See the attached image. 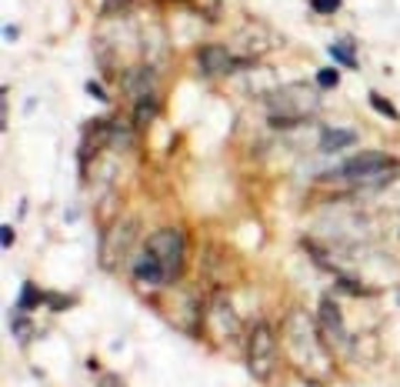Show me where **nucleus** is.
Listing matches in <instances>:
<instances>
[{
	"mask_svg": "<svg viewBox=\"0 0 400 387\" xmlns=\"http://www.w3.org/2000/svg\"><path fill=\"white\" fill-rule=\"evenodd\" d=\"M157 111H161V104H157V97H153V94L137 97V107H134V127H147V124L157 117Z\"/></svg>",
	"mask_w": 400,
	"mask_h": 387,
	"instance_id": "obj_11",
	"label": "nucleus"
},
{
	"mask_svg": "<svg viewBox=\"0 0 400 387\" xmlns=\"http://www.w3.org/2000/svg\"><path fill=\"white\" fill-rule=\"evenodd\" d=\"M197 64H200V70H204L207 77H227L230 70L237 67V60L230 57L227 47L220 44H207L197 50Z\"/></svg>",
	"mask_w": 400,
	"mask_h": 387,
	"instance_id": "obj_5",
	"label": "nucleus"
},
{
	"mask_svg": "<svg viewBox=\"0 0 400 387\" xmlns=\"http://www.w3.org/2000/svg\"><path fill=\"white\" fill-rule=\"evenodd\" d=\"M357 144V131H344V127H327L320 133V154H337L344 147Z\"/></svg>",
	"mask_w": 400,
	"mask_h": 387,
	"instance_id": "obj_9",
	"label": "nucleus"
},
{
	"mask_svg": "<svg viewBox=\"0 0 400 387\" xmlns=\"http://www.w3.org/2000/svg\"><path fill=\"white\" fill-rule=\"evenodd\" d=\"M130 271H134V277H137L141 284H147V288H167V284H163L161 261H157V257H153V251H147V247H141V254L134 257Z\"/></svg>",
	"mask_w": 400,
	"mask_h": 387,
	"instance_id": "obj_7",
	"label": "nucleus"
},
{
	"mask_svg": "<svg viewBox=\"0 0 400 387\" xmlns=\"http://www.w3.org/2000/svg\"><path fill=\"white\" fill-rule=\"evenodd\" d=\"M144 247L153 251V257L161 261L163 284H173L177 277L184 274V267H187V237H184V231H177V227H163V231L151 234Z\"/></svg>",
	"mask_w": 400,
	"mask_h": 387,
	"instance_id": "obj_3",
	"label": "nucleus"
},
{
	"mask_svg": "<svg viewBox=\"0 0 400 387\" xmlns=\"http://www.w3.org/2000/svg\"><path fill=\"white\" fill-rule=\"evenodd\" d=\"M367 100H370V107H374V111H377V114H384L387 121H400L397 107H394V104H390V100L384 97V94H377V90H370V94H367Z\"/></svg>",
	"mask_w": 400,
	"mask_h": 387,
	"instance_id": "obj_14",
	"label": "nucleus"
},
{
	"mask_svg": "<svg viewBox=\"0 0 400 387\" xmlns=\"http://www.w3.org/2000/svg\"><path fill=\"white\" fill-rule=\"evenodd\" d=\"M277 334L271 324H254V331L247 334V371L254 381H271L274 367H277Z\"/></svg>",
	"mask_w": 400,
	"mask_h": 387,
	"instance_id": "obj_4",
	"label": "nucleus"
},
{
	"mask_svg": "<svg viewBox=\"0 0 400 387\" xmlns=\"http://www.w3.org/2000/svg\"><path fill=\"white\" fill-rule=\"evenodd\" d=\"M397 170V160L387 154H380V151H367V154H354L347 157L340 167L334 170H327L324 180L330 184H384Z\"/></svg>",
	"mask_w": 400,
	"mask_h": 387,
	"instance_id": "obj_2",
	"label": "nucleus"
},
{
	"mask_svg": "<svg viewBox=\"0 0 400 387\" xmlns=\"http://www.w3.org/2000/svg\"><path fill=\"white\" fill-rule=\"evenodd\" d=\"M87 371H90V374H97V371H100V361H97V357H90V361H87Z\"/></svg>",
	"mask_w": 400,
	"mask_h": 387,
	"instance_id": "obj_23",
	"label": "nucleus"
},
{
	"mask_svg": "<svg viewBox=\"0 0 400 387\" xmlns=\"http://www.w3.org/2000/svg\"><path fill=\"white\" fill-rule=\"evenodd\" d=\"M317 321H320V331L324 337H330V344H344L347 341V327H344V317H340V307H337L330 298L320 300V307H317Z\"/></svg>",
	"mask_w": 400,
	"mask_h": 387,
	"instance_id": "obj_6",
	"label": "nucleus"
},
{
	"mask_svg": "<svg viewBox=\"0 0 400 387\" xmlns=\"http://www.w3.org/2000/svg\"><path fill=\"white\" fill-rule=\"evenodd\" d=\"M47 300V294H43L33 280H23L21 284V298H17V310H37Z\"/></svg>",
	"mask_w": 400,
	"mask_h": 387,
	"instance_id": "obj_12",
	"label": "nucleus"
},
{
	"mask_svg": "<svg viewBox=\"0 0 400 387\" xmlns=\"http://www.w3.org/2000/svg\"><path fill=\"white\" fill-rule=\"evenodd\" d=\"M87 94H90V97H97V100H110L107 90H104V84H97V80H87Z\"/></svg>",
	"mask_w": 400,
	"mask_h": 387,
	"instance_id": "obj_20",
	"label": "nucleus"
},
{
	"mask_svg": "<svg viewBox=\"0 0 400 387\" xmlns=\"http://www.w3.org/2000/svg\"><path fill=\"white\" fill-rule=\"evenodd\" d=\"M327 54H330V60L334 64H340V67H350V70H357V54H354V47L347 44V40H337V44H330L327 47Z\"/></svg>",
	"mask_w": 400,
	"mask_h": 387,
	"instance_id": "obj_13",
	"label": "nucleus"
},
{
	"mask_svg": "<svg viewBox=\"0 0 400 387\" xmlns=\"http://www.w3.org/2000/svg\"><path fill=\"white\" fill-rule=\"evenodd\" d=\"M337 290H344V294H354V298H360V294H374V290L360 288L357 280H350V277H337Z\"/></svg>",
	"mask_w": 400,
	"mask_h": 387,
	"instance_id": "obj_17",
	"label": "nucleus"
},
{
	"mask_svg": "<svg viewBox=\"0 0 400 387\" xmlns=\"http://www.w3.org/2000/svg\"><path fill=\"white\" fill-rule=\"evenodd\" d=\"M397 304H400V290H397Z\"/></svg>",
	"mask_w": 400,
	"mask_h": 387,
	"instance_id": "obj_25",
	"label": "nucleus"
},
{
	"mask_svg": "<svg viewBox=\"0 0 400 387\" xmlns=\"http://www.w3.org/2000/svg\"><path fill=\"white\" fill-rule=\"evenodd\" d=\"M13 317H11V334L17 337V341H27L31 337V321H27V310H11Z\"/></svg>",
	"mask_w": 400,
	"mask_h": 387,
	"instance_id": "obj_15",
	"label": "nucleus"
},
{
	"mask_svg": "<svg viewBox=\"0 0 400 387\" xmlns=\"http://www.w3.org/2000/svg\"><path fill=\"white\" fill-rule=\"evenodd\" d=\"M13 237H17V234H13V227H11V224H4V227H0V247H4V251H11Z\"/></svg>",
	"mask_w": 400,
	"mask_h": 387,
	"instance_id": "obj_19",
	"label": "nucleus"
},
{
	"mask_svg": "<svg viewBox=\"0 0 400 387\" xmlns=\"http://www.w3.org/2000/svg\"><path fill=\"white\" fill-rule=\"evenodd\" d=\"M151 87H153V70L147 67V70H130L127 74V80H124V90H127L130 97H144V94H151Z\"/></svg>",
	"mask_w": 400,
	"mask_h": 387,
	"instance_id": "obj_10",
	"label": "nucleus"
},
{
	"mask_svg": "<svg viewBox=\"0 0 400 387\" xmlns=\"http://www.w3.org/2000/svg\"><path fill=\"white\" fill-rule=\"evenodd\" d=\"M287 351H291V361L301 371H310V367H320L327 371L330 364V354H327V341H320V334L307 324L303 314H291L287 321Z\"/></svg>",
	"mask_w": 400,
	"mask_h": 387,
	"instance_id": "obj_1",
	"label": "nucleus"
},
{
	"mask_svg": "<svg viewBox=\"0 0 400 387\" xmlns=\"http://www.w3.org/2000/svg\"><path fill=\"white\" fill-rule=\"evenodd\" d=\"M4 37H7V40H17V27H4Z\"/></svg>",
	"mask_w": 400,
	"mask_h": 387,
	"instance_id": "obj_24",
	"label": "nucleus"
},
{
	"mask_svg": "<svg viewBox=\"0 0 400 387\" xmlns=\"http://www.w3.org/2000/svg\"><path fill=\"white\" fill-rule=\"evenodd\" d=\"M47 304H50L54 310H60V307H67V304H70V298H60V294H47Z\"/></svg>",
	"mask_w": 400,
	"mask_h": 387,
	"instance_id": "obj_21",
	"label": "nucleus"
},
{
	"mask_svg": "<svg viewBox=\"0 0 400 387\" xmlns=\"http://www.w3.org/2000/svg\"><path fill=\"white\" fill-rule=\"evenodd\" d=\"M337 84H340V70H337V64L334 67H324V70H317V87L330 90V87H337Z\"/></svg>",
	"mask_w": 400,
	"mask_h": 387,
	"instance_id": "obj_16",
	"label": "nucleus"
},
{
	"mask_svg": "<svg viewBox=\"0 0 400 387\" xmlns=\"http://www.w3.org/2000/svg\"><path fill=\"white\" fill-rule=\"evenodd\" d=\"M340 4H344V0H310V11L314 13H337L340 11Z\"/></svg>",
	"mask_w": 400,
	"mask_h": 387,
	"instance_id": "obj_18",
	"label": "nucleus"
},
{
	"mask_svg": "<svg viewBox=\"0 0 400 387\" xmlns=\"http://www.w3.org/2000/svg\"><path fill=\"white\" fill-rule=\"evenodd\" d=\"M100 387H127V384H124L117 374H104L100 377Z\"/></svg>",
	"mask_w": 400,
	"mask_h": 387,
	"instance_id": "obj_22",
	"label": "nucleus"
},
{
	"mask_svg": "<svg viewBox=\"0 0 400 387\" xmlns=\"http://www.w3.org/2000/svg\"><path fill=\"white\" fill-rule=\"evenodd\" d=\"M210 324H217V337H220V341H224V327L230 331V337H237L240 324H237V317H234L230 304L224 300V294H217V298H214V307H210Z\"/></svg>",
	"mask_w": 400,
	"mask_h": 387,
	"instance_id": "obj_8",
	"label": "nucleus"
}]
</instances>
